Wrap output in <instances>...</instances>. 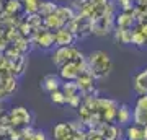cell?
Instances as JSON below:
<instances>
[{"mask_svg": "<svg viewBox=\"0 0 147 140\" xmlns=\"http://www.w3.org/2000/svg\"><path fill=\"white\" fill-rule=\"evenodd\" d=\"M85 62H87V70L95 80H103L113 70V60H111L110 54L101 49L92 51L88 57L85 59Z\"/></svg>", "mask_w": 147, "mask_h": 140, "instance_id": "cell-1", "label": "cell"}, {"mask_svg": "<svg viewBox=\"0 0 147 140\" xmlns=\"http://www.w3.org/2000/svg\"><path fill=\"white\" fill-rule=\"evenodd\" d=\"M80 59H84V54L77 49L75 46H67V47H57L53 52V62L56 67H62L64 64L69 62H77Z\"/></svg>", "mask_w": 147, "mask_h": 140, "instance_id": "cell-2", "label": "cell"}, {"mask_svg": "<svg viewBox=\"0 0 147 140\" xmlns=\"http://www.w3.org/2000/svg\"><path fill=\"white\" fill-rule=\"evenodd\" d=\"M79 130L72 122H59L53 127L54 140H79Z\"/></svg>", "mask_w": 147, "mask_h": 140, "instance_id": "cell-3", "label": "cell"}, {"mask_svg": "<svg viewBox=\"0 0 147 140\" xmlns=\"http://www.w3.org/2000/svg\"><path fill=\"white\" fill-rule=\"evenodd\" d=\"M132 117L136 125H147V94H141L136 101V108L132 111Z\"/></svg>", "mask_w": 147, "mask_h": 140, "instance_id": "cell-4", "label": "cell"}, {"mask_svg": "<svg viewBox=\"0 0 147 140\" xmlns=\"http://www.w3.org/2000/svg\"><path fill=\"white\" fill-rule=\"evenodd\" d=\"M30 121H31V114L26 108L23 106H18V108H13L10 111V122L15 127H23V125H30Z\"/></svg>", "mask_w": 147, "mask_h": 140, "instance_id": "cell-5", "label": "cell"}, {"mask_svg": "<svg viewBox=\"0 0 147 140\" xmlns=\"http://www.w3.org/2000/svg\"><path fill=\"white\" fill-rule=\"evenodd\" d=\"M75 42V36L69 28H59L54 33V46L56 47H67V46H74Z\"/></svg>", "mask_w": 147, "mask_h": 140, "instance_id": "cell-6", "label": "cell"}, {"mask_svg": "<svg viewBox=\"0 0 147 140\" xmlns=\"http://www.w3.org/2000/svg\"><path fill=\"white\" fill-rule=\"evenodd\" d=\"M38 46L47 51L54 47V33H51L49 29H42V31H38L36 33V41H34Z\"/></svg>", "mask_w": 147, "mask_h": 140, "instance_id": "cell-7", "label": "cell"}, {"mask_svg": "<svg viewBox=\"0 0 147 140\" xmlns=\"http://www.w3.org/2000/svg\"><path fill=\"white\" fill-rule=\"evenodd\" d=\"M41 83H42V90H46L47 93L59 90V88H61V85H62L59 75H46V77L42 78Z\"/></svg>", "mask_w": 147, "mask_h": 140, "instance_id": "cell-8", "label": "cell"}, {"mask_svg": "<svg viewBox=\"0 0 147 140\" xmlns=\"http://www.w3.org/2000/svg\"><path fill=\"white\" fill-rule=\"evenodd\" d=\"M134 23V13L131 10H121V13L116 16V25L119 28H131Z\"/></svg>", "mask_w": 147, "mask_h": 140, "instance_id": "cell-9", "label": "cell"}, {"mask_svg": "<svg viewBox=\"0 0 147 140\" xmlns=\"http://www.w3.org/2000/svg\"><path fill=\"white\" fill-rule=\"evenodd\" d=\"M98 132L101 134V137L105 140H118L119 139V130H118V127L110 124V122H106V124L101 125Z\"/></svg>", "mask_w": 147, "mask_h": 140, "instance_id": "cell-10", "label": "cell"}, {"mask_svg": "<svg viewBox=\"0 0 147 140\" xmlns=\"http://www.w3.org/2000/svg\"><path fill=\"white\" fill-rule=\"evenodd\" d=\"M116 119L118 122L123 125L129 124L132 121V109L127 106V104H123V106H118V111H116Z\"/></svg>", "mask_w": 147, "mask_h": 140, "instance_id": "cell-11", "label": "cell"}, {"mask_svg": "<svg viewBox=\"0 0 147 140\" xmlns=\"http://www.w3.org/2000/svg\"><path fill=\"white\" fill-rule=\"evenodd\" d=\"M136 91L139 94H147V70L136 77Z\"/></svg>", "mask_w": 147, "mask_h": 140, "instance_id": "cell-12", "label": "cell"}, {"mask_svg": "<svg viewBox=\"0 0 147 140\" xmlns=\"http://www.w3.org/2000/svg\"><path fill=\"white\" fill-rule=\"evenodd\" d=\"M56 8H57V3H54V2H51V0H44V2L41 0L38 13H41V15L47 16V15H51V13H54V11H56Z\"/></svg>", "mask_w": 147, "mask_h": 140, "instance_id": "cell-13", "label": "cell"}, {"mask_svg": "<svg viewBox=\"0 0 147 140\" xmlns=\"http://www.w3.org/2000/svg\"><path fill=\"white\" fill-rule=\"evenodd\" d=\"M126 139L127 140H142L144 139V134H142V130L139 125H129L126 129Z\"/></svg>", "mask_w": 147, "mask_h": 140, "instance_id": "cell-14", "label": "cell"}, {"mask_svg": "<svg viewBox=\"0 0 147 140\" xmlns=\"http://www.w3.org/2000/svg\"><path fill=\"white\" fill-rule=\"evenodd\" d=\"M39 3H41V0H21L23 8H25L26 13H30V15L38 13V10H39Z\"/></svg>", "mask_w": 147, "mask_h": 140, "instance_id": "cell-15", "label": "cell"}, {"mask_svg": "<svg viewBox=\"0 0 147 140\" xmlns=\"http://www.w3.org/2000/svg\"><path fill=\"white\" fill-rule=\"evenodd\" d=\"M49 98H51V101H53L54 104H57V106H62V104H65L67 101H65V96H64L62 90L59 88L56 90V91H51L49 93Z\"/></svg>", "mask_w": 147, "mask_h": 140, "instance_id": "cell-16", "label": "cell"}, {"mask_svg": "<svg viewBox=\"0 0 147 140\" xmlns=\"http://www.w3.org/2000/svg\"><path fill=\"white\" fill-rule=\"evenodd\" d=\"M85 140H105V139L101 137L98 130H88V134L85 135Z\"/></svg>", "mask_w": 147, "mask_h": 140, "instance_id": "cell-17", "label": "cell"}, {"mask_svg": "<svg viewBox=\"0 0 147 140\" xmlns=\"http://www.w3.org/2000/svg\"><path fill=\"white\" fill-rule=\"evenodd\" d=\"M118 3H119V7H121V10H131L132 8V0H116Z\"/></svg>", "mask_w": 147, "mask_h": 140, "instance_id": "cell-18", "label": "cell"}, {"mask_svg": "<svg viewBox=\"0 0 147 140\" xmlns=\"http://www.w3.org/2000/svg\"><path fill=\"white\" fill-rule=\"evenodd\" d=\"M31 140H47L46 132H42V130H36V132H33Z\"/></svg>", "mask_w": 147, "mask_h": 140, "instance_id": "cell-19", "label": "cell"}, {"mask_svg": "<svg viewBox=\"0 0 147 140\" xmlns=\"http://www.w3.org/2000/svg\"><path fill=\"white\" fill-rule=\"evenodd\" d=\"M0 11H2V0H0Z\"/></svg>", "mask_w": 147, "mask_h": 140, "instance_id": "cell-20", "label": "cell"}, {"mask_svg": "<svg viewBox=\"0 0 147 140\" xmlns=\"http://www.w3.org/2000/svg\"><path fill=\"white\" fill-rule=\"evenodd\" d=\"M20 2H21V0H20Z\"/></svg>", "mask_w": 147, "mask_h": 140, "instance_id": "cell-21", "label": "cell"}]
</instances>
